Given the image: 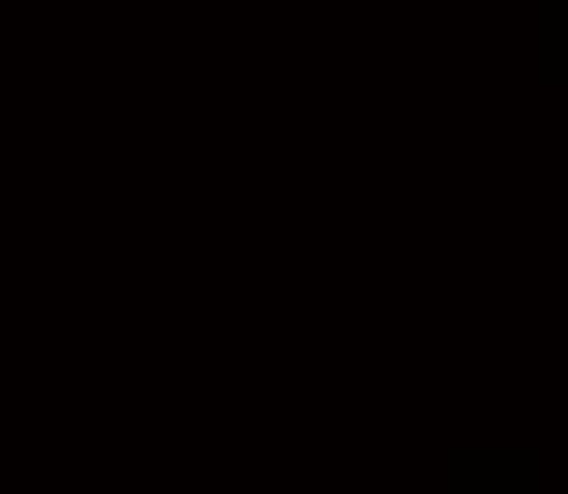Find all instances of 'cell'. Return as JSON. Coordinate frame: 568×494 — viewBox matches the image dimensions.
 I'll use <instances>...</instances> for the list:
<instances>
[{"mask_svg": "<svg viewBox=\"0 0 568 494\" xmlns=\"http://www.w3.org/2000/svg\"><path fill=\"white\" fill-rule=\"evenodd\" d=\"M546 58H551V74L557 69L568 74V0H551L546 7Z\"/></svg>", "mask_w": 568, "mask_h": 494, "instance_id": "cell-1", "label": "cell"}]
</instances>
